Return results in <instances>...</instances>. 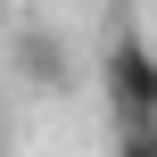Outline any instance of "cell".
Listing matches in <instances>:
<instances>
[{"label":"cell","mask_w":157,"mask_h":157,"mask_svg":"<svg viewBox=\"0 0 157 157\" xmlns=\"http://www.w3.org/2000/svg\"><path fill=\"white\" fill-rule=\"evenodd\" d=\"M99 83H108V108L116 124H157V41H141L132 25L108 41L99 58Z\"/></svg>","instance_id":"cell-1"},{"label":"cell","mask_w":157,"mask_h":157,"mask_svg":"<svg viewBox=\"0 0 157 157\" xmlns=\"http://www.w3.org/2000/svg\"><path fill=\"white\" fill-rule=\"evenodd\" d=\"M8 75H17L25 91H41V99L75 91V58H66V41H58L50 25H17V33H8Z\"/></svg>","instance_id":"cell-2"},{"label":"cell","mask_w":157,"mask_h":157,"mask_svg":"<svg viewBox=\"0 0 157 157\" xmlns=\"http://www.w3.org/2000/svg\"><path fill=\"white\" fill-rule=\"evenodd\" d=\"M116 157H157V124H116Z\"/></svg>","instance_id":"cell-3"},{"label":"cell","mask_w":157,"mask_h":157,"mask_svg":"<svg viewBox=\"0 0 157 157\" xmlns=\"http://www.w3.org/2000/svg\"><path fill=\"white\" fill-rule=\"evenodd\" d=\"M0 157H8V132H0Z\"/></svg>","instance_id":"cell-4"}]
</instances>
